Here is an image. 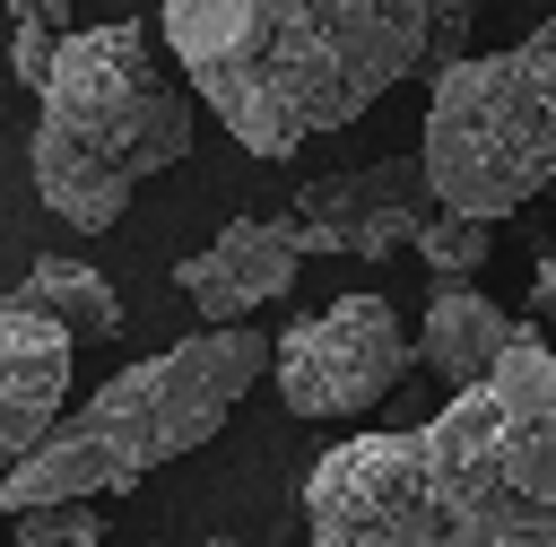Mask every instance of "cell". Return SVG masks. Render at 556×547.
Segmentation results:
<instances>
[{
  "instance_id": "obj_11",
  "label": "cell",
  "mask_w": 556,
  "mask_h": 547,
  "mask_svg": "<svg viewBox=\"0 0 556 547\" xmlns=\"http://www.w3.org/2000/svg\"><path fill=\"white\" fill-rule=\"evenodd\" d=\"M17 295H26V304H43V313H52V321H61V330H70L78 347H87V339H113V330H122V295H113V287H104V278H96L87 260H35Z\"/></svg>"
},
{
  "instance_id": "obj_15",
  "label": "cell",
  "mask_w": 556,
  "mask_h": 547,
  "mask_svg": "<svg viewBox=\"0 0 556 547\" xmlns=\"http://www.w3.org/2000/svg\"><path fill=\"white\" fill-rule=\"evenodd\" d=\"M530 304L556 321V252H539V278H530Z\"/></svg>"
},
{
  "instance_id": "obj_17",
  "label": "cell",
  "mask_w": 556,
  "mask_h": 547,
  "mask_svg": "<svg viewBox=\"0 0 556 547\" xmlns=\"http://www.w3.org/2000/svg\"><path fill=\"white\" fill-rule=\"evenodd\" d=\"M547 252H556V200H547Z\"/></svg>"
},
{
  "instance_id": "obj_3",
  "label": "cell",
  "mask_w": 556,
  "mask_h": 547,
  "mask_svg": "<svg viewBox=\"0 0 556 547\" xmlns=\"http://www.w3.org/2000/svg\"><path fill=\"white\" fill-rule=\"evenodd\" d=\"M261 373H278V339H261L252 321H200L191 339L122 365L70 425H52L26 460H9L0 504H9V512H35V504L122 495V486H139L148 469L200 451Z\"/></svg>"
},
{
  "instance_id": "obj_18",
  "label": "cell",
  "mask_w": 556,
  "mask_h": 547,
  "mask_svg": "<svg viewBox=\"0 0 556 547\" xmlns=\"http://www.w3.org/2000/svg\"><path fill=\"white\" fill-rule=\"evenodd\" d=\"M208 547H235V538H208Z\"/></svg>"
},
{
  "instance_id": "obj_12",
  "label": "cell",
  "mask_w": 556,
  "mask_h": 547,
  "mask_svg": "<svg viewBox=\"0 0 556 547\" xmlns=\"http://www.w3.org/2000/svg\"><path fill=\"white\" fill-rule=\"evenodd\" d=\"M486 252H495V217H478V208H434L426 234H417V260L434 278H478Z\"/></svg>"
},
{
  "instance_id": "obj_6",
  "label": "cell",
  "mask_w": 556,
  "mask_h": 547,
  "mask_svg": "<svg viewBox=\"0 0 556 547\" xmlns=\"http://www.w3.org/2000/svg\"><path fill=\"white\" fill-rule=\"evenodd\" d=\"M408 365L417 347L382 295H339L295 330H278V399L295 417H365Z\"/></svg>"
},
{
  "instance_id": "obj_10",
  "label": "cell",
  "mask_w": 556,
  "mask_h": 547,
  "mask_svg": "<svg viewBox=\"0 0 556 547\" xmlns=\"http://www.w3.org/2000/svg\"><path fill=\"white\" fill-rule=\"evenodd\" d=\"M521 330H530V321H513V313H504L495 295H478L469 278H434L426 321H417V365L443 373L452 391H469V382H486V373L513 356Z\"/></svg>"
},
{
  "instance_id": "obj_16",
  "label": "cell",
  "mask_w": 556,
  "mask_h": 547,
  "mask_svg": "<svg viewBox=\"0 0 556 547\" xmlns=\"http://www.w3.org/2000/svg\"><path fill=\"white\" fill-rule=\"evenodd\" d=\"M9 17H35V26H70V0H9Z\"/></svg>"
},
{
  "instance_id": "obj_2",
  "label": "cell",
  "mask_w": 556,
  "mask_h": 547,
  "mask_svg": "<svg viewBox=\"0 0 556 547\" xmlns=\"http://www.w3.org/2000/svg\"><path fill=\"white\" fill-rule=\"evenodd\" d=\"M165 43L235 148L295 156L365 122L434 43L426 0H165Z\"/></svg>"
},
{
  "instance_id": "obj_13",
  "label": "cell",
  "mask_w": 556,
  "mask_h": 547,
  "mask_svg": "<svg viewBox=\"0 0 556 547\" xmlns=\"http://www.w3.org/2000/svg\"><path fill=\"white\" fill-rule=\"evenodd\" d=\"M9 547H113V538H104L96 504H35V512H17Z\"/></svg>"
},
{
  "instance_id": "obj_14",
  "label": "cell",
  "mask_w": 556,
  "mask_h": 547,
  "mask_svg": "<svg viewBox=\"0 0 556 547\" xmlns=\"http://www.w3.org/2000/svg\"><path fill=\"white\" fill-rule=\"evenodd\" d=\"M478 9H486V0H426V17H434V43H426V61H434V69H452V61H469L460 43H469V26H478Z\"/></svg>"
},
{
  "instance_id": "obj_9",
  "label": "cell",
  "mask_w": 556,
  "mask_h": 547,
  "mask_svg": "<svg viewBox=\"0 0 556 547\" xmlns=\"http://www.w3.org/2000/svg\"><path fill=\"white\" fill-rule=\"evenodd\" d=\"M70 356H78V339H70L43 304L9 295V313H0V451H9V460H26V451L61 425Z\"/></svg>"
},
{
  "instance_id": "obj_1",
  "label": "cell",
  "mask_w": 556,
  "mask_h": 547,
  "mask_svg": "<svg viewBox=\"0 0 556 547\" xmlns=\"http://www.w3.org/2000/svg\"><path fill=\"white\" fill-rule=\"evenodd\" d=\"M304 547H556V347L521 330L426 425L330 443L304 478Z\"/></svg>"
},
{
  "instance_id": "obj_8",
  "label": "cell",
  "mask_w": 556,
  "mask_h": 547,
  "mask_svg": "<svg viewBox=\"0 0 556 547\" xmlns=\"http://www.w3.org/2000/svg\"><path fill=\"white\" fill-rule=\"evenodd\" d=\"M304 269V234L295 217H226L208 234V252H191L174 269V287L191 295L200 321H252L261 304H278Z\"/></svg>"
},
{
  "instance_id": "obj_7",
  "label": "cell",
  "mask_w": 556,
  "mask_h": 547,
  "mask_svg": "<svg viewBox=\"0 0 556 547\" xmlns=\"http://www.w3.org/2000/svg\"><path fill=\"white\" fill-rule=\"evenodd\" d=\"M443 208L434 191V165L426 148L417 156H382V165H348V174H313L295 191V234H304V260L330 252V260H391L426 234V217Z\"/></svg>"
},
{
  "instance_id": "obj_4",
  "label": "cell",
  "mask_w": 556,
  "mask_h": 547,
  "mask_svg": "<svg viewBox=\"0 0 556 547\" xmlns=\"http://www.w3.org/2000/svg\"><path fill=\"white\" fill-rule=\"evenodd\" d=\"M191 156V96L156 69L139 26H78L43 87L35 122V191L52 217L104 234L130 191Z\"/></svg>"
},
{
  "instance_id": "obj_5",
  "label": "cell",
  "mask_w": 556,
  "mask_h": 547,
  "mask_svg": "<svg viewBox=\"0 0 556 547\" xmlns=\"http://www.w3.org/2000/svg\"><path fill=\"white\" fill-rule=\"evenodd\" d=\"M426 165L443 208L513 217L556 191V17H539L504 52H469L434 69L426 96Z\"/></svg>"
}]
</instances>
